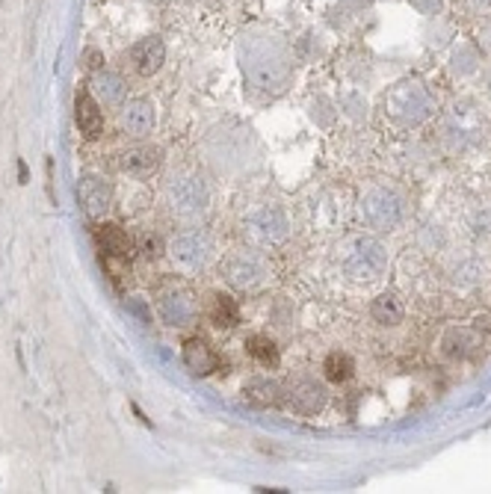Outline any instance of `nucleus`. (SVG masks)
Returning <instances> with one entry per match:
<instances>
[{
	"mask_svg": "<svg viewBox=\"0 0 491 494\" xmlns=\"http://www.w3.org/2000/svg\"><path fill=\"white\" fill-rule=\"evenodd\" d=\"M243 71L252 77L261 89H281L290 77L287 53L279 42L269 38H252L243 53Z\"/></svg>",
	"mask_w": 491,
	"mask_h": 494,
	"instance_id": "f257e3e1",
	"label": "nucleus"
},
{
	"mask_svg": "<svg viewBox=\"0 0 491 494\" xmlns=\"http://www.w3.org/2000/svg\"><path fill=\"white\" fill-rule=\"evenodd\" d=\"M341 269L356 282H376L388 269V249L376 237H352L341 246Z\"/></svg>",
	"mask_w": 491,
	"mask_h": 494,
	"instance_id": "f03ea898",
	"label": "nucleus"
},
{
	"mask_svg": "<svg viewBox=\"0 0 491 494\" xmlns=\"http://www.w3.org/2000/svg\"><path fill=\"white\" fill-rule=\"evenodd\" d=\"M166 205L172 216H178L184 222H195L210 210V190L199 175L181 172L166 187Z\"/></svg>",
	"mask_w": 491,
	"mask_h": 494,
	"instance_id": "7ed1b4c3",
	"label": "nucleus"
},
{
	"mask_svg": "<svg viewBox=\"0 0 491 494\" xmlns=\"http://www.w3.org/2000/svg\"><path fill=\"white\" fill-rule=\"evenodd\" d=\"M361 220L373 231H394L405 220V199L394 187H370L361 195Z\"/></svg>",
	"mask_w": 491,
	"mask_h": 494,
	"instance_id": "20e7f679",
	"label": "nucleus"
},
{
	"mask_svg": "<svg viewBox=\"0 0 491 494\" xmlns=\"http://www.w3.org/2000/svg\"><path fill=\"white\" fill-rule=\"evenodd\" d=\"M243 231L249 234V240L258 243V246H281L290 237V220H287L284 207L261 205V207L246 213Z\"/></svg>",
	"mask_w": 491,
	"mask_h": 494,
	"instance_id": "39448f33",
	"label": "nucleus"
},
{
	"mask_svg": "<svg viewBox=\"0 0 491 494\" xmlns=\"http://www.w3.org/2000/svg\"><path fill=\"white\" fill-rule=\"evenodd\" d=\"M172 264L184 272H202L213 258V243L205 231H181L166 246Z\"/></svg>",
	"mask_w": 491,
	"mask_h": 494,
	"instance_id": "423d86ee",
	"label": "nucleus"
},
{
	"mask_svg": "<svg viewBox=\"0 0 491 494\" xmlns=\"http://www.w3.org/2000/svg\"><path fill=\"white\" fill-rule=\"evenodd\" d=\"M157 314L172 329H187L199 320V296L184 284H172L157 296Z\"/></svg>",
	"mask_w": 491,
	"mask_h": 494,
	"instance_id": "0eeeda50",
	"label": "nucleus"
},
{
	"mask_svg": "<svg viewBox=\"0 0 491 494\" xmlns=\"http://www.w3.org/2000/svg\"><path fill=\"white\" fill-rule=\"evenodd\" d=\"M222 275L231 287L237 290H252L258 287L267 275H269V267H267V258L261 252H252V249H240V252H231L225 264H222Z\"/></svg>",
	"mask_w": 491,
	"mask_h": 494,
	"instance_id": "6e6552de",
	"label": "nucleus"
},
{
	"mask_svg": "<svg viewBox=\"0 0 491 494\" xmlns=\"http://www.w3.org/2000/svg\"><path fill=\"white\" fill-rule=\"evenodd\" d=\"M388 113H391V118H394L397 125L415 128L432 113V98L418 83H405V86H400L394 95L388 98Z\"/></svg>",
	"mask_w": 491,
	"mask_h": 494,
	"instance_id": "1a4fd4ad",
	"label": "nucleus"
},
{
	"mask_svg": "<svg viewBox=\"0 0 491 494\" xmlns=\"http://www.w3.org/2000/svg\"><path fill=\"white\" fill-rule=\"evenodd\" d=\"M77 205L92 222L104 220L107 210L113 207V184L101 175H81V181H77Z\"/></svg>",
	"mask_w": 491,
	"mask_h": 494,
	"instance_id": "9d476101",
	"label": "nucleus"
},
{
	"mask_svg": "<svg viewBox=\"0 0 491 494\" xmlns=\"http://www.w3.org/2000/svg\"><path fill=\"white\" fill-rule=\"evenodd\" d=\"M329 400V393H326V385L320 379H314V376H299V379H293L287 388H284V403L290 411H296V414H305V418H311V414H317L323 411Z\"/></svg>",
	"mask_w": 491,
	"mask_h": 494,
	"instance_id": "9b49d317",
	"label": "nucleus"
},
{
	"mask_svg": "<svg viewBox=\"0 0 491 494\" xmlns=\"http://www.w3.org/2000/svg\"><path fill=\"white\" fill-rule=\"evenodd\" d=\"M119 122H122V130L128 136L143 140V136H148L157 125V107H154L151 98H130L119 113Z\"/></svg>",
	"mask_w": 491,
	"mask_h": 494,
	"instance_id": "f8f14e48",
	"label": "nucleus"
},
{
	"mask_svg": "<svg viewBox=\"0 0 491 494\" xmlns=\"http://www.w3.org/2000/svg\"><path fill=\"white\" fill-rule=\"evenodd\" d=\"M160 163H163V151L157 145H130L119 154V169L130 177H151L160 172Z\"/></svg>",
	"mask_w": 491,
	"mask_h": 494,
	"instance_id": "ddd939ff",
	"label": "nucleus"
},
{
	"mask_svg": "<svg viewBox=\"0 0 491 494\" xmlns=\"http://www.w3.org/2000/svg\"><path fill=\"white\" fill-rule=\"evenodd\" d=\"M181 359H184V367L199 379L219 370V355L213 352V346L205 338H187L184 349H181Z\"/></svg>",
	"mask_w": 491,
	"mask_h": 494,
	"instance_id": "4468645a",
	"label": "nucleus"
},
{
	"mask_svg": "<svg viewBox=\"0 0 491 494\" xmlns=\"http://www.w3.org/2000/svg\"><path fill=\"white\" fill-rule=\"evenodd\" d=\"M166 63V45L160 42L157 36H148V38H140L133 48H130V66L140 77H151L163 68Z\"/></svg>",
	"mask_w": 491,
	"mask_h": 494,
	"instance_id": "2eb2a0df",
	"label": "nucleus"
},
{
	"mask_svg": "<svg viewBox=\"0 0 491 494\" xmlns=\"http://www.w3.org/2000/svg\"><path fill=\"white\" fill-rule=\"evenodd\" d=\"M74 122L81 128L83 136L95 140V136H101L104 130V113H101V104L95 101V95L89 89H81L74 98Z\"/></svg>",
	"mask_w": 491,
	"mask_h": 494,
	"instance_id": "dca6fc26",
	"label": "nucleus"
},
{
	"mask_svg": "<svg viewBox=\"0 0 491 494\" xmlns=\"http://www.w3.org/2000/svg\"><path fill=\"white\" fill-rule=\"evenodd\" d=\"M95 243H98V252L107 254V258H115V261H128L130 258V237L122 225L115 222H101L95 225Z\"/></svg>",
	"mask_w": 491,
	"mask_h": 494,
	"instance_id": "f3484780",
	"label": "nucleus"
},
{
	"mask_svg": "<svg viewBox=\"0 0 491 494\" xmlns=\"http://www.w3.org/2000/svg\"><path fill=\"white\" fill-rule=\"evenodd\" d=\"M89 92L95 95V101H98V104L113 107V104H122V101H125L128 86H125V81H122V74L107 71V68H98V71H92Z\"/></svg>",
	"mask_w": 491,
	"mask_h": 494,
	"instance_id": "a211bd4d",
	"label": "nucleus"
},
{
	"mask_svg": "<svg viewBox=\"0 0 491 494\" xmlns=\"http://www.w3.org/2000/svg\"><path fill=\"white\" fill-rule=\"evenodd\" d=\"M480 346H482L480 334H477L474 329H467V326L450 329V331L444 334V341H441V352L447 355V359H453V361L470 359V355H474Z\"/></svg>",
	"mask_w": 491,
	"mask_h": 494,
	"instance_id": "6ab92c4d",
	"label": "nucleus"
},
{
	"mask_svg": "<svg viewBox=\"0 0 491 494\" xmlns=\"http://www.w3.org/2000/svg\"><path fill=\"white\" fill-rule=\"evenodd\" d=\"M243 397L252 406H279L284 400V388L276 379H269V376H254V379L246 382Z\"/></svg>",
	"mask_w": 491,
	"mask_h": 494,
	"instance_id": "aec40b11",
	"label": "nucleus"
},
{
	"mask_svg": "<svg viewBox=\"0 0 491 494\" xmlns=\"http://www.w3.org/2000/svg\"><path fill=\"white\" fill-rule=\"evenodd\" d=\"M370 317L385 329H394L403 323V302L397 293H379L376 299L370 302Z\"/></svg>",
	"mask_w": 491,
	"mask_h": 494,
	"instance_id": "412c9836",
	"label": "nucleus"
},
{
	"mask_svg": "<svg viewBox=\"0 0 491 494\" xmlns=\"http://www.w3.org/2000/svg\"><path fill=\"white\" fill-rule=\"evenodd\" d=\"M207 317H210L213 326H219V329H234L240 323V308L228 293H213L210 305H207Z\"/></svg>",
	"mask_w": 491,
	"mask_h": 494,
	"instance_id": "4be33fe9",
	"label": "nucleus"
},
{
	"mask_svg": "<svg viewBox=\"0 0 491 494\" xmlns=\"http://www.w3.org/2000/svg\"><path fill=\"white\" fill-rule=\"evenodd\" d=\"M323 373H326V379L335 382V385L349 382L352 373H356V361H352L346 352H329L326 361H323Z\"/></svg>",
	"mask_w": 491,
	"mask_h": 494,
	"instance_id": "5701e85b",
	"label": "nucleus"
},
{
	"mask_svg": "<svg viewBox=\"0 0 491 494\" xmlns=\"http://www.w3.org/2000/svg\"><path fill=\"white\" fill-rule=\"evenodd\" d=\"M246 349H249V355L258 364H264V367H276L279 364V346H276V341L272 338H267V334H252V338L246 341Z\"/></svg>",
	"mask_w": 491,
	"mask_h": 494,
	"instance_id": "b1692460",
	"label": "nucleus"
},
{
	"mask_svg": "<svg viewBox=\"0 0 491 494\" xmlns=\"http://www.w3.org/2000/svg\"><path fill=\"white\" fill-rule=\"evenodd\" d=\"M81 63H83V68L98 71V68H104V53L98 51V48H86L83 56H81Z\"/></svg>",
	"mask_w": 491,
	"mask_h": 494,
	"instance_id": "393cba45",
	"label": "nucleus"
},
{
	"mask_svg": "<svg viewBox=\"0 0 491 494\" xmlns=\"http://www.w3.org/2000/svg\"><path fill=\"white\" fill-rule=\"evenodd\" d=\"M143 252H145V258L154 261V258H160L166 249H163V240H160V237L151 234V237H145V240H143Z\"/></svg>",
	"mask_w": 491,
	"mask_h": 494,
	"instance_id": "a878e982",
	"label": "nucleus"
},
{
	"mask_svg": "<svg viewBox=\"0 0 491 494\" xmlns=\"http://www.w3.org/2000/svg\"><path fill=\"white\" fill-rule=\"evenodd\" d=\"M343 104H349V115L352 118H361V115H367V101H356V98H343Z\"/></svg>",
	"mask_w": 491,
	"mask_h": 494,
	"instance_id": "bb28decb",
	"label": "nucleus"
},
{
	"mask_svg": "<svg viewBox=\"0 0 491 494\" xmlns=\"http://www.w3.org/2000/svg\"><path fill=\"white\" fill-rule=\"evenodd\" d=\"M125 305H128V311H133V314H136V317H140L143 323H151V317H148V311H145V305H143L140 299H128Z\"/></svg>",
	"mask_w": 491,
	"mask_h": 494,
	"instance_id": "cd10ccee",
	"label": "nucleus"
}]
</instances>
